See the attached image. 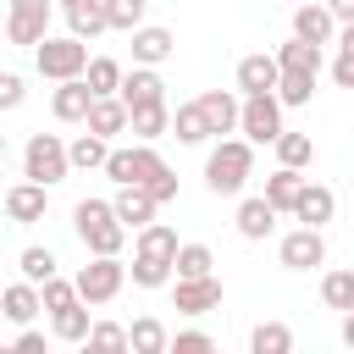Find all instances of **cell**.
I'll list each match as a JSON object with an SVG mask.
<instances>
[{"instance_id":"13","label":"cell","mask_w":354,"mask_h":354,"mask_svg":"<svg viewBox=\"0 0 354 354\" xmlns=\"http://www.w3.org/2000/svg\"><path fill=\"white\" fill-rule=\"evenodd\" d=\"M332 210H337L332 188H326V183H310V177H304V183H299V194H293V210H288V216H299L304 227H326V221H332Z\"/></svg>"},{"instance_id":"16","label":"cell","mask_w":354,"mask_h":354,"mask_svg":"<svg viewBox=\"0 0 354 354\" xmlns=\"http://www.w3.org/2000/svg\"><path fill=\"white\" fill-rule=\"evenodd\" d=\"M171 28H149V22H138L133 28V66H160L166 55H171Z\"/></svg>"},{"instance_id":"12","label":"cell","mask_w":354,"mask_h":354,"mask_svg":"<svg viewBox=\"0 0 354 354\" xmlns=\"http://www.w3.org/2000/svg\"><path fill=\"white\" fill-rule=\"evenodd\" d=\"M155 210H160V205H155V199H149V194H144L138 183H116V199H111V216H116V221H122L127 232H138L144 221H155Z\"/></svg>"},{"instance_id":"47","label":"cell","mask_w":354,"mask_h":354,"mask_svg":"<svg viewBox=\"0 0 354 354\" xmlns=\"http://www.w3.org/2000/svg\"><path fill=\"white\" fill-rule=\"evenodd\" d=\"M50 6H61V11H66V6H77V0H50Z\"/></svg>"},{"instance_id":"24","label":"cell","mask_w":354,"mask_h":354,"mask_svg":"<svg viewBox=\"0 0 354 354\" xmlns=\"http://www.w3.org/2000/svg\"><path fill=\"white\" fill-rule=\"evenodd\" d=\"M50 332H55L61 343H83V337H88V304H83V299H72V304L50 310Z\"/></svg>"},{"instance_id":"37","label":"cell","mask_w":354,"mask_h":354,"mask_svg":"<svg viewBox=\"0 0 354 354\" xmlns=\"http://www.w3.org/2000/svg\"><path fill=\"white\" fill-rule=\"evenodd\" d=\"M249 348H254V354H288V348H293V332H288L282 321H260V326L249 332Z\"/></svg>"},{"instance_id":"39","label":"cell","mask_w":354,"mask_h":354,"mask_svg":"<svg viewBox=\"0 0 354 354\" xmlns=\"http://www.w3.org/2000/svg\"><path fill=\"white\" fill-rule=\"evenodd\" d=\"M321 299L332 310H354V271H326L321 277Z\"/></svg>"},{"instance_id":"40","label":"cell","mask_w":354,"mask_h":354,"mask_svg":"<svg viewBox=\"0 0 354 354\" xmlns=\"http://www.w3.org/2000/svg\"><path fill=\"white\" fill-rule=\"evenodd\" d=\"M72 299H77V288H72V282H66L61 271L39 282V310H61V304H72Z\"/></svg>"},{"instance_id":"19","label":"cell","mask_w":354,"mask_h":354,"mask_svg":"<svg viewBox=\"0 0 354 354\" xmlns=\"http://www.w3.org/2000/svg\"><path fill=\"white\" fill-rule=\"evenodd\" d=\"M166 116H171L166 100H155V105H133V111H127V133H133L138 144H155V138H166Z\"/></svg>"},{"instance_id":"31","label":"cell","mask_w":354,"mask_h":354,"mask_svg":"<svg viewBox=\"0 0 354 354\" xmlns=\"http://www.w3.org/2000/svg\"><path fill=\"white\" fill-rule=\"evenodd\" d=\"M210 266H216V254L205 243H177L171 249V277H210Z\"/></svg>"},{"instance_id":"41","label":"cell","mask_w":354,"mask_h":354,"mask_svg":"<svg viewBox=\"0 0 354 354\" xmlns=\"http://www.w3.org/2000/svg\"><path fill=\"white\" fill-rule=\"evenodd\" d=\"M88 348H127V326H116V321H88V337H83Z\"/></svg>"},{"instance_id":"23","label":"cell","mask_w":354,"mask_h":354,"mask_svg":"<svg viewBox=\"0 0 354 354\" xmlns=\"http://www.w3.org/2000/svg\"><path fill=\"white\" fill-rule=\"evenodd\" d=\"M299 183H304V171H293V166H277V171L266 177V194H260V199H266L277 216H288V210H293V194H299Z\"/></svg>"},{"instance_id":"43","label":"cell","mask_w":354,"mask_h":354,"mask_svg":"<svg viewBox=\"0 0 354 354\" xmlns=\"http://www.w3.org/2000/svg\"><path fill=\"white\" fill-rule=\"evenodd\" d=\"M28 100V83H22V72H0V111H17Z\"/></svg>"},{"instance_id":"33","label":"cell","mask_w":354,"mask_h":354,"mask_svg":"<svg viewBox=\"0 0 354 354\" xmlns=\"http://www.w3.org/2000/svg\"><path fill=\"white\" fill-rule=\"evenodd\" d=\"M277 105H310L315 94V72H277Z\"/></svg>"},{"instance_id":"8","label":"cell","mask_w":354,"mask_h":354,"mask_svg":"<svg viewBox=\"0 0 354 354\" xmlns=\"http://www.w3.org/2000/svg\"><path fill=\"white\" fill-rule=\"evenodd\" d=\"M277 260H282L288 271H310V266H321V260H326V238H321V227H293V232L277 243Z\"/></svg>"},{"instance_id":"20","label":"cell","mask_w":354,"mask_h":354,"mask_svg":"<svg viewBox=\"0 0 354 354\" xmlns=\"http://www.w3.org/2000/svg\"><path fill=\"white\" fill-rule=\"evenodd\" d=\"M271 227H277V210L254 194V199H243L238 205V238H249V243H260V238H271Z\"/></svg>"},{"instance_id":"22","label":"cell","mask_w":354,"mask_h":354,"mask_svg":"<svg viewBox=\"0 0 354 354\" xmlns=\"http://www.w3.org/2000/svg\"><path fill=\"white\" fill-rule=\"evenodd\" d=\"M238 88L243 94H271L277 88V61L271 55H243L238 61Z\"/></svg>"},{"instance_id":"45","label":"cell","mask_w":354,"mask_h":354,"mask_svg":"<svg viewBox=\"0 0 354 354\" xmlns=\"http://www.w3.org/2000/svg\"><path fill=\"white\" fill-rule=\"evenodd\" d=\"M11 348H17V354H39V348H44V332H33V326H22Z\"/></svg>"},{"instance_id":"17","label":"cell","mask_w":354,"mask_h":354,"mask_svg":"<svg viewBox=\"0 0 354 354\" xmlns=\"http://www.w3.org/2000/svg\"><path fill=\"white\" fill-rule=\"evenodd\" d=\"M332 33H337V22H332V11L326 6H299L293 11V39H304V44H332Z\"/></svg>"},{"instance_id":"10","label":"cell","mask_w":354,"mask_h":354,"mask_svg":"<svg viewBox=\"0 0 354 354\" xmlns=\"http://www.w3.org/2000/svg\"><path fill=\"white\" fill-rule=\"evenodd\" d=\"M44 210H50V188L44 183H11L6 188V216L17 221V227H33V221H44Z\"/></svg>"},{"instance_id":"11","label":"cell","mask_w":354,"mask_h":354,"mask_svg":"<svg viewBox=\"0 0 354 354\" xmlns=\"http://www.w3.org/2000/svg\"><path fill=\"white\" fill-rule=\"evenodd\" d=\"M116 100H122L127 111H133V105H155V100H166V77H160L155 66H133V72H122Z\"/></svg>"},{"instance_id":"38","label":"cell","mask_w":354,"mask_h":354,"mask_svg":"<svg viewBox=\"0 0 354 354\" xmlns=\"http://www.w3.org/2000/svg\"><path fill=\"white\" fill-rule=\"evenodd\" d=\"M100 6H105V28L133 33V28L144 22V6H149V0H100Z\"/></svg>"},{"instance_id":"46","label":"cell","mask_w":354,"mask_h":354,"mask_svg":"<svg viewBox=\"0 0 354 354\" xmlns=\"http://www.w3.org/2000/svg\"><path fill=\"white\" fill-rule=\"evenodd\" d=\"M326 11H332V22L343 28V22H354V0H326Z\"/></svg>"},{"instance_id":"44","label":"cell","mask_w":354,"mask_h":354,"mask_svg":"<svg viewBox=\"0 0 354 354\" xmlns=\"http://www.w3.org/2000/svg\"><path fill=\"white\" fill-rule=\"evenodd\" d=\"M144 194H149L155 205H166V199H177V171H171V166H166V171H155V177L144 183Z\"/></svg>"},{"instance_id":"2","label":"cell","mask_w":354,"mask_h":354,"mask_svg":"<svg viewBox=\"0 0 354 354\" xmlns=\"http://www.w3.org/2000/svg\"><path fill=\"white\" fill-rule=\"evenodd\" d=\"M72 227H77L88 254H122V243H127V227L111 216V199H77L72 205Z\"/></svg>"},{"instance_id":"29","label":"cell","mask_w":354,"mask_h":354,"mask_svg":"<svg viewBox=\"0 0 354 354\" xmlns=\"http://www.w3.org/2000/svg\"><path fill=\"white\" fill-rule=\"evenodd\" d=\"M166 133H177V144H205L210 133H205V116H199V105L188 100V105H177L171 116H166Z\"/></svg>"},{"instance_id":"5","label":"cell","mask_w":354,"mask_h":354,"mask_svg":"<svg viewBox=\"0 0 354 354\" xmlns=\"http://www.w3.org/2000/svg\"><path fill=\"white\" fill-rule=\"evenodd\" d=\"M66 171H72V166H66V144H61L55 133H33V138H28V149H22V177H28V183L55 188Z\"/></svg>"},{"instance_id":"3","label":"cell","mask_w":354,"mask_h":354,"mask_svg":"<svg viewBox=\"0 0 354 354\" xmlns=\"http://www.w3.org/2000/svg\"><path fill=\"white\" fill-rule=\"evenodd\" d=\"M33 66H39V77H50V83H61V77H83V66H88V44L83 39H39L33 44Z\"/></svg>"},{"instance_id":"21","label":"cell","mask_w":354,"mask_h":354,"mask_svg":"<svg viewBox=\"0 0 354 354\" xmlns=\"http://www.w3.org/2000/svg\"><path fill=\"white\" fill-rule=\"evenodd\" d=\"M0 315L17 321V326H28V321L39 315V288H33V282H11V288H0Z\"/></svg>"},{"instance_id":"14","label":"cell","mask_w":354,"mask_h":354,"mask_svg":"<svg viewBox=\"0 0 354 354\" xmlns=\"http://www.w3.org/2000/svg\"><path fill=\"white\" fill-rule=\"evenodd\" d=\"M194 105H199V116H205V133H210V138H221V133H232V127H238V94H227V88H205Z\"/></svg>"},{"instance_id":"9","label":"cell","mask_w":354,"mask_h":354,"mask_svg":"<svg viewBox=\"0 0 354 354\" xmlns=\"http://www.w3.org/2000/svg\"><path fill=\"white\" fill-rule=\"evenodd\" d=\"M171 304H177L183 315H210V310L221 304L216 271H210V277H171Z\"/></svg>"},{"instance_id":"32","label":"cell","mask_w":354,"mask_h":354,"mask_svg":"<svg viewBox=\"0 0 354 354\" xmlns=\"http://www.w3.org/2000/svg\"><path fill=\"white\" fill-rule=\"evenodd\" d=\"M127 348H133V354H166V326H160L155 315H138V321L127 326Z\"/></svg>"},{"instance_id":"15","label":"cell","mask_w":354,"mask_h":354,"mask_svg":"<svg viewBox=\"0 0 354 354\" xmlns=\"http://www.w3.org/2000/svg\"><path fill=\"white\" fill-rule=\"evenodd\" d=\"M83 127L100 133V138H116V133H127V105L116 94H94L88 111H83Z\"/></svg>"},{"instance_id":"1","label":"cell","mask_w":354,"mask_h":354,"mask_svg":"<svg viewBox=\"0 0 354 354\" xmlns=\"http://www.w3.org/2000/svg\"><path fill=\"white\" fill-rule=\"evenodd\" d=\"M249 171H254V144L249 138H216V149L205 155V188L210 194H243V183H249Z\"/></svg>"},{"instance_id":"42","label":"cell","mask_w":354,"mask_h":354,"mask_svg":"<svg viewBox=\"0 0 354 354\" xmlns=\"http://www.w3.org/2000/svg\"><path fill=\"white\" fill-rule=\"evenodd\" d=\"M166 348L171 354H210L216 343H210V332H177V337H166Z\"/></svg>"},{"instance_id":"4","label":"cell","mask_w":354,"mask_h":354,"mask_svg":"<svg viewBox=\"0 0 354 354\" xmlns=\"http://www.w3.org/2000/svg\"><path fill=\"white\" fill-rule=\"evenodd\" d=\"M122 282H127L122 254H94V260L72 277V288H77V299H83V304H111V299L122 293Z\"/></svg>"},{"instance_id":"34","label":"cell","mask_w":354,"mask_h":354,"mask_svg":"<svg viewBox=\"0 0 354 354\" xmlns=\"http://www.w3.org/2000/svg\"><path fill=\"white\" fill-rule=\"evenodd\" d=\"M17 271H22V282H33V288H39L44 277H55V271H61V260H55L50 249H39V243H28V249L17 254Z\"/></svg>"},{"instance_id":"27","label":"cell","mask_w":354,"mask_h":354,"mask_svg":"<svg viewBox=\"0 0 354 354\" xmlns=\"http://www.w3.org/2000/svg\"><path fill=\"white\" fill-rule=\"evenodd\" d=\"M105 149H111V138H100V133H77V138L66 144V166H77V171H100Z\"/></svg>"},{"instance_id":"6","label":"cell","mask_w":354,"mask_h":354,"mask_svg":"<svg viewBox=\"0 0 354 354\" xmlns=\"http://www.w3.org/2000/svg\"><path fill=\"white\" fill-rule=\"evenodd\" d=\"M232 133H243L249 144H271V138L282 133V105H277V94H243Z\"/></svg>"},{"instance_id":"7","label":"cell","mask_w":354,"mask_h":354,"mask_svg":"<svg viewBox=\"0 0 354 354\" xmlns=\"http://www.w3.org/2000/svg\"><path fill=\"white\" fill-rule=\"evenodd\" d=\"M50 11H55L50 0H11V6H6V39L33 50V44L50 33Z\"/></svg>"},{"instance_id":"36","label":"cell","mask_w":354,"mask_h":354,"mask_svg":"<svg viewBox=\"0 0 354 354\" xmlns=\"http://www.w3.org/2000/svg\"><path fill=\"white\" fill-rule=\"evenodd\" d=\"M127 277H133L138 288H166V282H171V260H160V254H133Z\"/></svg>"},{"instance_id":"48","label":"cell","mask_w":354,"mask_h":354,"mask_svg":"<svg viewBox=\"0 0 354 354\" xmlns=\"http://www.w3.org/2000/svg\"><path fill=\"white\" fill-rule=\"evenodd\" d=\"M0 160H6V133H0Z\"/></svg>"},{"instance_id":"18","label":"cell","mask_w":354,"mask_h":354,"mask_svg":"<svg viewBox=\"0 0 354 354\" xmlns=\"http://www.w3.org/2000/svg\"><path fill=\"white\" fill-rule=\"evenodd\" d=\"M88 83L83 77H61L55 83V94H50V111H55V122H83V111H88Z\"/></svg>"},{"instance_id":"28","label":"cell","mask_w":354,"mask_h":354,"mask_svg":"<svg viewBox=\"0 0 354 354\" xmlns=\"http://www.w3.org/2000/svg\"><path fill=\"white\" fill-rule=\"evenodd\" d=\"M271 144H277V166H293V171H304V166L315 160V144H310V133H288V127H282Z\"/></svg>"},{"instance_id":"26","label":"cell","mask_w":354,"mask_h":354,"mask_svg":"<svg viewBox=\"0 0 354 354\" xmlns=\"http://www.w3.org/2000/svg\"><path fill=\"white\" fill-rule=\"evenodd\" d=\"M271 61H277V72H315V77H321V44L288 39V44H282V50H277Z\"/></svg>"},{"instance_id":"30","label":"cell","mask_w":354,"mask_h":354,"mask_svg":"<svg viewBox=\"0 0 354 354\" xmlns=\"http://www.w3.org/2000/svg\"><path fill=\"white\" fill-rule=\"evenodd\" d=\"M171 249H177V227H166V221H144V227H138L133 254H160V260H171Z\"/></svg>"},{"instance_id":"25","label":"cell","mask_w":354,"mask_h":354,"mask_svg":"<svg viewBox=\"0 0 354 354\" xmlns=\"http://www.w3.org/2000/svg\"><path fill=\"white\" fill-rule=\"evenodd\" d=\"M66 28H72V39L94 44V39L105 33V6H100V0H77V6H66Z\"/></svg>"},{"instance_id":"35","label":"cell","mask_w":354,"mask_h":354,"mask_svg":"<svg viewBox=\"0 0 354 354\" xmlns=\"http://www.w3.org/2000/svg\"><path fill=\"white\" fill-rule=\"evenodd\" d=\"M83 83H88V94H116V83H122V66H116L111 55H88V66H83Z\"/></svg>"}]
</instances>
